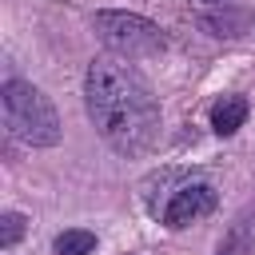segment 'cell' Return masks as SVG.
Wrapping results in <instances>:
<instances>
[{"instance_id":"1","label":"cell","mask_w":255,"mask_h":255,"mask_svg":"<svg viewBox=\"0 0 255 255\" xmlns=\"http://www.w3.org/2000/svg\"><path fill=\"white\" fill-rule=\"evenodd\" d=\"M84 108L108 147L139 155L159 131V104L147 80L120 56H96L84 72Z\"/></svg>"},{"instance_id":"9","label":"cell","mask_w":255,"mask_h":255,"mask_svg":"<svg viewBox=\"0 0 255 255\" xmlns=\"http://www.w3.org/2000/svg\"><path fill=\"white\" fill-rule=\"evenodd\" d=\"M247 251V243H243V235H231L223 247H219V255H243Z\"/></svg>"},{"instance_id":"5","label":"cell","mask_w":255,"mask_h":255,"mask_svg":"<svg viewBox=\"0 0 255 255\" xmlns=\"http://www.w3.org/2000/svg\"><path fill=\"white\" fill-rule=\"evenodd\" d=\"M247 100L243 96H223V100H215L211 104V128L219 131V135H231V131H239L243 128V120H247Z\"/></svg>"},{"instance_id":"2","label":"cell","mask_w":255,"mask_h":255,"mask_svg":"<svg viewBox=\"0 0 255 255\" xmlns=\"http://www.w3.org/2000/svg\"><path fill=\"white\" fill-rule=\"evenodd\" d=\"M0 104H4V124L16 139H24L32 147L60 143V116L40 88H32L28 80H4Z\"/></svg>"},{"instance_id":"10","label":"cell","mask_w":255,"mask_h":255,"mask_svg":"<svg viewBox=\"0 0 255 255\" xmlns=\"http://www.w3.org/2000/svg\"><path fill=\"white\" fill-rule=\"evenodd\" d=\"M199 4H211V8H215V4H227V0H199Z\"/></svg>"},{"instance_id":"6","label":"cell","mask_w":255,"mask_h":255,"mask_svg":"<svg viewBox=\"0 0 255 255\" xmlns=\"http://www.w3.org/2000/svg\"><path fill=\"white\" fill-rule=\"evenodd\" d=\"M96 251V235L84 227H68L56 235V255H92Z\"/></svg>"},{"instance_id":"7","label":"cell","mask_w":255,"mask_h":255,"mask_svg":"<svg viewBox=\"0 0 255 255\" xmlns=\"http://www.w3.org/2000/svg\"><path fill=\"white\" fill-rule=\"evenodd\" d=\"M20 235H24V215H20V211H4V215H0V247H4V251L16 247Z\"/></svg>"},{"instance_id":"8","label":"cell","mask_w":255,"mask_h":255,"mask_svg":"<svg viewBox=\"0 0 255 255\" xmlns=\"http://www.w3.org/2000/svg\"><path fill=\"white\" fill-rule=\"evenodd\" d=\"M203 24H207L215 36H239L235 28H243L247 16H203Z\"/></svg>"},{"instance_id":"3","label":"cell","mask_w":255,"mask_h":255,"mask_svg":"<svg viewBox=\"0 0 255 255\" xmlns=\"http://www.w3.org/2000/svg\"><path fill=\"white\" fill-rule=\"evenodd\" d=\"M92 28H96V36L112 52H120L128 60L151 56V52H159L167 44L163 40V28L155 20H147V16H135V12H96Z\"/></svg>"},{"instance_id":"4","label":"cell","mask_w":255,"mask_h":255,"mask_svg":"<svg viewBox=\"0 0 255 255\" xmlns=\"http://www.w3.org/2000/svg\"><path fill=\"white\" fill-rule=\"evenodd\" d=\"M211 207H215V187H211V183H183V187L167 199L163 223H167V227H187V223L203 219Z\"/></svg>"}]
</instances>
